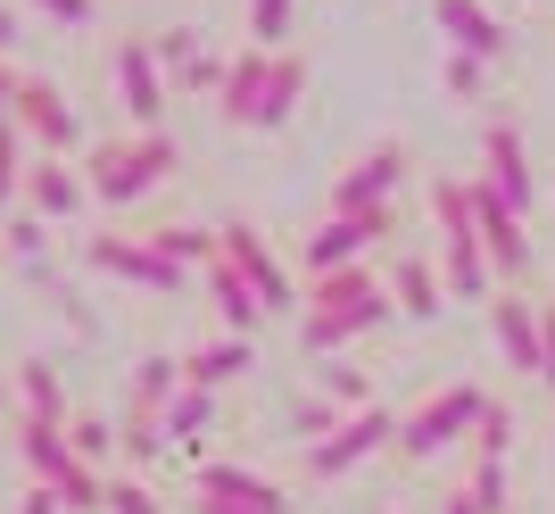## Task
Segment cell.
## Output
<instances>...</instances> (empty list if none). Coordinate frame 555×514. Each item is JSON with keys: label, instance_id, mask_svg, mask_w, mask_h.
Returning a JSON list of instances; mask_svg holds the SVG:
<instances>
[{"label": "cell", "instance_id": "1", "mask_svg": "<svg viewBox=\"0 0 555 514\" xmlns=\"http://www.w3.org/2000/svg\"><path fill=\"white\" fill-rule=\"evenodd\" d=\"M390 282L373 266H348V274L307 282V307H299V349L307 357H340L348 340H365L373 324H390Z\"/></svg>", "mask_w": 555, "mask_h": 514}, {"label": "cell", "instance_id": "2", "mask_svg": "<svg viewBox=\"0 0 555 514\" xmlns=\"http://www.w3.org/2000/svg\"><path fill=\"white\" fill-rule=\"evenodd\" d=\"M166 175H175V141L166 133H116L83 150V183H92L100 208H141Z\"/></svg>", "mask_w": 555, "mask_h": 514}, {"label": "cell", "instance_id": "3", "mask_svg": "<svg viewBox=\"0 0 555 514\" xmlns=\"http://www.w3.org/2000/svg\"><path fill=\"white\" fill-rule=\"evenodd\" d=\"M390 224H398V208H332L315 233L299 241V266H307V282H324V274H348V266H365V249L373 241H390Z\"/></svg>", "mask_w": 555, "mask_h": 514}, {"label": "cell", "instance_id": "4", "mask_svg": "<svg viewBox=\"0 0 555 514\" xmlns=\"http://www.w3.org/2000/svg\"><path fill=\"white\" fill-rule=\"evenodd\" d=\"M481 398H489V390H473V382H448V390H431L415 415L398 423V457L431 465V457H448L456 440H473V415H481Z\"/></svg>", "mask_w": 555, "mask_h": 514}, {"label": "cell", "instance_id": "5", "mask_svg": "<svg viewBox=\"0 0 555 514\" xmlns=\"http://www.w3.org/2000/svg\"><path fill=\"white\" fill-rule=\"evenodd\" d=\"M216 241H224V257L241 266V282L257 291V307H266V316H299V307H307L299 274L282 266V249L257 233V224H241V216H232V224H216Z\"/></svg>", "mask_w": 555, "mask_h": 514}, {"label": "cell", "instance_id": "6", "mask_svg": "<svg viewBox=\"0 0 555 514\" xmlns=\"http://www.w3.org/2000/svg\"><path fill=\"white\" fill-rule=\"evenodd\" d=\"M464 191H473V224H481V257H489V274L506 282V291H522L531 282V216H514L498 191L481 183V175H464Z\"/></svg>", "mask_w": 555, "mask_h": 514}, {"label": "cell", "instance_id": "7", "mask_svg": "<svg viewBox=\"0 0 555 514\" xmlns=\"http://www.w3.org/2000/svg\"><path fill=\"white\" fill-rule=\"evenodd\" d=\"M83 257H92V274L133 282V291H183V282H191V266H175L150 233H92Z\"/></svg>", "mask_w": 555, "mask_h": 514}, {"label": "cell", "instance_id": "8", "mask_svg": "<svg viewBox=\"0 0 555 514\" xmlns=\"http://www.w3.org/2000/svg\"><path fill=\"white\" fill-rule=\"evenodd\" d=\"M382 448H398V415L373 398V407L340 415V432H324V440L307 448V473H315V481H340V473H357L365 457H382Z\"/></svg>", "mask_w": 555, "mask_h": 514}, {"label": "cell", "instance_id": "9", "mask_svg": "<svg viewBox=\"0 0 555 514\" xmlns=\"http://www.w3.org/2000/svg\"><path fill=\"white\" fill-rule=\"evenodd\" d=\"M481 183L498 191L514 216H531V208H539L531 141H522V125H514V117H481Z\"/></svg>", "mask_w": 555, "mask_h": 514}, {"label": "cell", "instance_id": "10", "mask_svg": "<svg viewBox=\"0 0 555 514\" xmlns=\"http://www.w3.org/2000/svg\"><path fill=\"white\" fill-rule=\"evenodd\" d=\"M17 133L34 141V158H67L83 150V117H75V100L50 83V75H25L17 83Z\"/></svg>", "mask_w": 555, "mask_h": 514}, {"label": "cell", "instance_id": "11", "mask_svg": "<svg viewBox=\"0 0 555 514\" xmlns=\"http://www.w3.org/2000/svg\"><path fill=\"white\" fill-rule=\"evenodd\" d=\"M166 67H158V50H150V34H125L116 42V108L133 117V133H158V117H166Z\"/></svg>", "mask_w": 555, "mask_h": 514}, {"label": "cell", "instance_id": "12", "mask_svg": "<svg viewBox=\"0 0 555 514\" xmlns=\"http://www.w3.org/2000/svg\"><path fill=\"white\" fill-rule=\"evenodd\" d=\"M406 183V141H373L365 158L340 166V183H332V208H390V191Z\"/></svg>", "mask_w": 555, "mask_h": 514}, {"label": "cell", "instance_id": "13", "mask_svg": "<svg viewBox=\"0 0 555 514\" xmlns=\"http://www.w3.org/2000/svg\"><path fill=\"white\" fill-rule=\"evenodd\" d=\"M489 332H498V349L522 382H547V349H539V299L531 291H498L489 299Z\"/></svg>", "mask_w": 555, "mask_h": 514}, {"label": "cell", "instance_id": "14", "mask_svg": "<svg viewBox=\"0 0 555 514\" xmlns=\"http://www.w3.org/2000/svg\"><path fill=\"white\" fill-rule=\"evenodd\" d=\"M150 50H158L175 92H224V59L199 42V25H166V34H150Z\"/></svg>", "mask_w": 555, "mask_h": 514}, {"label": "cell", "instance_id": "15", "mask_svg": "<svg viewBox=\"0 0 555 514\" xmlns=\"http://www.w3.org/2000/svg\"><path fill=\"white\" fill-rule=\"evenodd\" d=\"M431 17H440V34L464 50V59H506V25H498V9L489 0H431Z\"/></svg>", "mask_w": 555, "mask_h": 514}, {"label": "cell", "instance_id": "16", "mask_svg": "<svg viewBox=\"0 0 555 514\" xmlns=\"http://www.w3.org/2000/svg\"><path fill=\"white\" fill-rule=\"evenodd\" d=\"M83 200H92V183H83L67 158H34V175H25V216L67 224V216H83Z\"/></svg>", "mask_w": 555, "mask_h": 514}, {"label": "cell", "instance_id": "17", "mask_svg": "<svg viewBox=\"0 0 555 514\" xmlns=\"http://www.w3.org/2000/svg\"><path fill=\"white\" fill-rule=\"evenodd\" d=\"M199 498H232V506H257V514H291V490H282V481H266V473H249V465H224V457L199 465Z\"/></svg>", "mask_w": 555, "mask_h": 514}, {"label": "cell", "instance_id": "18", "mask_svg": "<svg viewBox=\"0 0 555 514\" xmlns=\"http://www.w3.org/2000/svg\"><path fill=\"white\" fill-rule=\"evenodd\" d=\"M299 92H307V59L299 50H274V67L257 83V108H249V133H282L291 108H299Z\"/></svg>", "mask_w": 555, "mask_h": 514}, {"label": "cell", "instance_id": "19", "mask_svg": "<svg viewBox=\"0 0 555 514\" xmlns=\"http://www.w3.org/2000/svg\"><path fill=\"white\" fill-rule=\"evenodd\" d=\"M382 282H390V307H398V316H415V324H431V316L448 307V282H440V266H431L423 249H415V257H398Z\"/></svg>", "mask_w": 555, "mask_h": 514}, {"label": "cell", "instance_id": "20", "mask_svg": "<svg viewBox=\"0 0 555 514\" xmlns=\"http://www.w3.org/2000/svg\"><path fill=\"white\" fill-rule=\"evenodd\" d=\"M17 407L25 415L17 423H50V432H67V382H59V365H50V357H25L17 365Z\"/></svg>", "mask_w": 555, "mask_h": 514}, {"label": "cell", "instance_id": "21", "mask_svg": "<svg viewBox=\"0 0 555 514\" xmlns=\"http://www.w3.org/2000/svg\"><path fill=\"white\" fill-rule=\"evenodd\" d=\"M208 299H216V324H224L232 340H249V332L266 324V307H257V291L241 282V266H232V257H216V266H208Z\"/></svg>", "mask_w": 555, "mask_h": 514}, {"label": "cell", "instance_id": "22", "mask_svg": "<svg viewBox=\"0 0 555 514\" xmlns=\"http://www.w3.org/2000/svg\"><path fill=\"white\" fill-rule=\"evenodd\" d=\"M266 67H274V50H241V59H224V92H216V117L224 125H249V108H257V83H266Z\"/></svg>", "mask_w": 555, "mask_h": 514}, {"label": "cell", "instance_id": "23", "mask_svg": "<svg viewBox=\"0 0 555 514\" xmlns=\"http://www.w3.org/2000/svg\"><path fill=\"white\" fill-rule=\"evenodd\" d=\"M249 365H257L249 340H232V332H224V340H199V349L183 357V382H191V390H224V382H241Z\"/></svg>", "mask_w": 555, "mask_h": 514}, {"label": "cell", "instance_id": "24", "mask_svg": "<svg viewBox=\"0 0 555 514\" xmlns=\"http://www.w3.org/2000/svg\"><path fill=\"white\" fill-rule=\"evenodd\" d=\"M150 241H158L175 266H199L208 274L216 257H224V241H216V224H191V216H166V224H150Z\"/></svg>", "mask_w": 555, "mask_h": 514}, {"label": "cell", "instance_id": "25", "mask_svg": "<svg viewBox=\"0 0 555 514\" xmlns=\"http://www.w3.org/2000/svg\"><path fill=\"white\" fill-rule=\"evenodd\" d=\"M183 398V357H141L133 365V407L141 415H166Z\"/></svg>", "mask_w": 555, "mask_h": 514}, {"label": "cell", "instance_id": "26", "mask_svg": "<svg viewBox=\"0 0 555 514\" xmlns=\"http://www.w3.org/2000/svg\"><path fill=\"white\" fill-rule=\"evenodd\" d=\"M17 457H25V473H34V481H59V473L75 465L67 432H50V423H17Z\"/></svg>", "mask_w": 555, "mask_h": 514}, {"label": "cell", "instance_id": "27", "mask_svg": "<svg viewBox=\"0 0 555 514\" xmlns=\"http://www.w3.org/2000/svg\"><path fill=\"white\" fill-rule=\"evenodd\" d=\"M158 423H166V440H175V448H199V440H208V423H216V390H191V382H183V398H175Z\"/></svg>", "mask_w": 555, "mask_h": 514}, {"label": "cell", "instance_id": "28", "mask_svg": "<svg viewBox=\"0 0 555 514\" xmlns=\"http://www.w3.org/2000/svg\"><path fill=\"white\" fill-rule=\"evenodd\" d=\"M315 398H332L340 415H357V407H373V382H365V365H340V357H315Z\"/></svg>", "mask_w": 555, "mask_h": 514}, {"label": "cell", "instance_id": "29", "mask_svg": "<svg viewBox=\"0 0 555 514\" xmlns=\"http://www.w3.org/2000/svg\"><path fill=\"white\" fill-rule=\"evenodd\" d=\"M116 448H125L133 465H158V457H166L175 440H166V423H158V415H141V407H125V423H116Z\"/></svg>", "mask_w": 555, "mask_h": 514}, {"label": "cell", "instance_id": "30", "mask_svg": "<svg viewBox=\"0 0 555 514\" xmlns=\"http://www.w3.org/2000/svg\"><path fill=\"white\" fill-rule=\"evenodd\" d=\"M473 448H481L489 465H506V448H514V407L498 390L481 398V415H473Z\"/></svg>", "mask_w": 555, "mask_h": 514}, {"label": "cell", "instance_id": "31", "mask_svg": "<svg viewBox=\"0 0 555 514\" xmlns=\"http://www.w3.org/2000/svg\"><path fill=\"white\" fill-rule=\"evenodd\" d=\"M25 150H34V141H25L17 125H0V208H17V200H25V175H34Z\"/></svg>", "mask_w": 555, "mask_h": 514}, {"label": "cell", "instance_id": "32", "mask_svg": "<svg viewBox=\"0 0 555 514\" xmlns=\"http://www.w3.org/2000/svg\"><path fill=\"white\" fill-rule=\"evenodd\" d=\"M291 17H299V0H249V42L257 50H291Z\"/></svg>", "mask_w": 555, "mask_h": 514}, {"label": "cell", "instance_id": "33", "mask_svg": "<svg viewBox=\"0 0 555 514\" xmlns=\"http://www.w3.org/2000/svg\"><path fill=\"white\" fill-rule=\"evenodd\" d=\"M9 257H17V266H42L50 257V224L42 216H9Z\"/></svg>", "mask_w": 555, "mask_h": 514}, {"label": "cell", "instance_id": "34", "mask_svg": "<svg viewBox=\"0 0 555 514\" xmlns=\"http://www.w3.org/2000/svg\"><path fill=\"white\" fill-rule=\"evenodd\" d=\"M67 448L83 457V465H100V457L116 448V423H100V415H75V423H67Z\"/></svg>", "mask_w": 555, "mask_h": 514}, {"label": "cell", "instance_id": "35", "mask_svg": "<svg viewBox=\"0 0 555 514\" xmlns=\"http://www.w3.org/2000/svg\"><path fill=\"white\" fill-rule=\"evenodd\" d=\"M464 490H473V506H481V514H506V465L473 457V481H464Z\"/></svg>", "mask_w": 555, "mask_h": 514}, {"label": "cell", "instance_id": "36", "mask_svg": "<svg viewBox=\"0 0 555 514\" xmlns=\"http://www.w3.org/2000/svg\"><path fill=\"white\" fill-rule=\"evenodd\" d=\"M481 59H464V50H448V67H440V83H448V100H481Z\"/></svg>", "mask_w": 555, "mask_h": 514}, {"label": "cell", "instance_id": "37", "mask_svg": "<svg viewBox=\"0 0 555 514\" xmlns=\"http://www.w3.org/2000/svg\"><path fill=\"white\" fill-rule=\"evenodd\" d=\"M108 514H166L150 481H108Z\"/></svg>", "mask_w": 555, "mask_h": 514}, {"label": "cell", "instance_id": "38", "mask_svg": "<svg viewBox=\"0 0 555 514\" xmlns=\"http://www.w3.org/2000/svg\"><path fill=\"white\" fill-rule=\"evenodd\" d=\"M25 9H42L50 25H92V0H25Z\"/></svg>", "mask_w": 555, "mask_h": 514}, {"label": "cell", "instance_id": "39", "mask_svg": "<svg viewBox=\"0 0 555 514\" xmlns=\"http://www.w3.org/2000/svg\"><path fill=\"white\" fill-rule=\"evenodd\" d=\"M17 83H25V75L0 59V125H17Z\"/></svg>", "mask_w": 555, "mask_h": 514}, {"label": "cell", "instance_id": "40", "mask_svg": "<svg viewBox=\"0 0 555 514\" xmlns=\"http://www.w3.org/2000/svg\"><path fill=\"white\" fill-rule=\"evenodd\" d=\"M539 349H547V390H555V299H539Z\"/></svg>", "mask_w": 555, "mask_h": 514}, {"label": "cell", "instance_id": "41", "mask_svg": "<svg viewBox=\"0 0 555 514\" xmlns=\"http://www.w3.org/2000/svg\"><path fill=\"white\" fill-rule=\"evenodd\" d=\"M17 514H67V506H59V490H50V481H34V490H25V506Z\"/></svg>", "mask_w": 555, "mask_h": 514}, {"label": "cell", "instance_id": "42", "mask_svg": "<svg viewBox=\"0 0 555 514\" xmlns=\"http://www.w3.org/2000/svg\"><path fill=\"white\" fill-rule=\"evenodd\" d=\"M199 514H257V506H232V498H199Z\"/></svg>", "mask_w": 555, "mask_h": 514}, {"label": "cell", "instance_id": "43", "mask_svg": "<svg viewBox=\"0 0 555 514\" xmlns=\"http://www.w3.org/2000/svg\"><path fill=\"white\" fill-rule=\"evenodd\" d=\"M440 514H481V506H473V490H448V506Z\"/></svg>", "mask_w": 555, "mask_h": 514}, {"label": "cell", "instance_id": "44", "mask_svg": "<svg viewBox=\"0 0 555 514\" xmlns=\"http://www.w3.org/2000/svg\"><path fill=\"white\" fill-rule=\"evenodd\" d=\"M9 42H17V17H9V9H0V59H9Z\"/></svg>", "mask_w": 555, "mask_h": 514}]
</instances>
